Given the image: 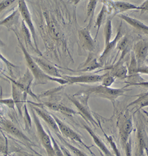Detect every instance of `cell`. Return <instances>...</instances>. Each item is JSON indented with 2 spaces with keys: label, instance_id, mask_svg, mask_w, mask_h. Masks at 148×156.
<instances>
[{
  "label": "cell",
  "instance_id": "42",
  "mask_svg": "<svg viewBox=\"0 0 148 156\" xmlns=\"http://www.w3.org/2000/svg\"><path fill=\"white\" fill-rule=\"evenodd\" d=\"M5 153V154H4V156H8V154Z\"/></svg>",
  "mask_w": 148,
  "mask_h": 156
},
{
  "label": "cell",
  "instance_id": "39",
  "mask_svg": "<svg viewBox=\"0 0 148 156\" xmlns=\"http://www.w3.org/2000/svg\"><path fill=\"white\" fill-rule=\"evenodd\" d=\"M6 151V150L5 149V148L2 145H1L0 144V152H2L5 153Z\"/></svg>",
  "mask_w": 148,
  "mask_h": 156
},
{
  "label": "cell",
  "instance_id": "4",
  "mask_svg": "<svg viewBox=\"0 0 148 156\" xmlns=\"http://www.w3.org/2000/svg\"><path fill=\"white\" fill-rule=\"evenodd\" d=\"M32 114L34 123L37 130V134L42 144L46 149L49 156H53L55 154L54 148L52 145V141L50 136L47 131L45 130L39 119L38 116L35 112L31 108Z\"/></svg>",
  "mask_w": 148,
  "mask_h": 156
},
{
  "label": "cell",
  "instance_id": "18",
  "mask_svg": "<svg viewBox=\"0 0 148 156\" xmlns=\"http://www.w3.org/2000/svg\"><path fill=\"white\" fill-rule=\"evenodd\" d=\"M12 87V99L14 101L15 105L18 109L19 114L22 115L21 108L26 98L27 94L19 89L14 83L11 82Z\"/></svg>",
  "mask_w": 148,
  "mask_h": 156
},
{
  "label": "cell",
  "instance_id": "25",
  "mask_svg": "<svg viewBox=\"0 0 148 156\" xmlns=\"http://www.w3.org/2000/svg\"><path fill=\"white\" fill-rule=\"evenodd\" d=\"M83 127H84V129L87 131V132L89 134V135L91 136V138H92L93 141L99 147L101 150L104 152V153L107 155L109 156H111V153L108 150L107 148L104 145V144L101 141V140L97 136V135L94 133L93 130L91 129L87 125H83Z\"/></svg>",
  "mask_w": 148,
  "mask_h": 156
},
{
  "label": "cell",
  "instance_id": "12",
  "mask_svg": "<svg viewBox=\"0 0 148 156\" xmlns=\"http://www.w3.org/2000/svg\"><path fill=\"white\" fill-rule=\"evenodd\" d=\"M21 31L24 40L25 45V47L28 52L29 53L30 52H33L37 54L40 57H42L43 53L40 51H38L34 44H33V42L32 41V39H33L32 37L30 31L23 20L21 21Z\"/></svg>",
  "mask_w": 148,
  "mask_h": 156
},
{
  "label": "cell",
  "instance_id": "22",
  "mask_svg": "<svg viewBox=\"0 0 148 156\" xmlns=\"http://www.w3.org/2000/svg\"><path fill=\"white\" fill-rule=\"evenodd\" d=\"M113 3L116 14L130 10H144L140 6L138 7L133 4L124 1H113Z\"/></svg>",
  "mask_w": 148,
  "mask_h": 156
},
{
  "label": "cell",
  "instance_id": "38",
  "mask_svg": "<svg viewBox=\"0 0 148 156\" xmlns=\"http://www.w3.org/2000/svg\"><path fill=\"white\" fill-rule=\"evenodd\" d=\"M132 86H139L144 88H148V81L143 80L139 83L132 84Z\"/></svg>",
  "mask_w": 148,
  "mask_h": 156
},
{
  "label": "cell",
  "instance_id": "9",
  "mask_svg": "<svg viewBox=\"0 0 148 156\" xmlns=\"http://www.w3.org/2000/svg\"><path fill=\"white\" fill-rule=\"evenodd\" d=\"M8 78L11 82L14 83L19 89H21L25 93H26V94H29L32 97H35L37 99V97L34 93H33L31 89V85L33 80H34V78L31 73L28 69H26L24 75L18 79L17 80H14L11 78Z\"/></svg>",
  "mask_w": 148,
  "mask_h": 156
},
{
  "label": "cell",
  "instance_id": "1",
  "mask_svg": "<svg viewBox=\"0 0 148 156\" xmlns=\"http://www.w3.org/2000/svg\"><path fill=\"white\" fill-rule=\"evenodd\" d=\"M81 1L42 0L30 2L37 28L45 46L43 57L56 67L69 69L75 63L78 44L77 5Z\"/></svg>",
  "mask_w": 148,
  "mask_h": 156
},
{
  "label": "cell",
  "instance_id": "11",
  "mask_svg": "<svg viewBox=\"0 0 148 156\" xmlns=\"http://www.w3.org/2000/svg\"><path fill=\"white\" fill-rule=\"evenodd\" d=\"M52 115V117L54 118L57 124L60 134H62L65 137L69 138V139H70L73 141L80 143L85 146V144L82 141V138L79 134H77L76 131H73L72 129L64 124L60 119H58L55 115Z\"/></svg>",
  "mask_w": 148,
  "mask_h": 156
},
{
  "label": "cell",
  "instance_id": "43",
  "mask_svg": "<svg viewBox=\"0 0 148 156\" xmlns=\"http://www.w3.org/2000/svg\"><path fill=\"white\" fill-rule=\"evenodd\" d=\"M147 122L148 123V119L147 120Z\"/></svg>",
  "mask_w": 148,
  "mask_h": 156
},
{
  "label": "cell",
  "instance_id": "15",
  "mask_svg": "<svg viewBox=\"0 0 148 156\" xmlns=\"http://www.w3.org/2000/svg\"><path fill=\"white\" fill-rule=\"evenodd\" d=\"M3 130L8 134L24 141H30L29 139L13 122L9 120H4L1 122Z\"/></svg>",
  "mask_w": 148,
  "mask_h": 156
},
{
  "label": "cell",
  "instance_id": "32",
  "mask_svg": "<svg viewBox=\"0 0 148 156\" xmlns=\"http://www.w3.org/2000/svg\"><path fill=\"white\" fill-rule=\"evenodd\" d=\"M115 78L109 72L105 73L104 76L101 81V85L105 87H110L115 82Z\"/></svg>",
  "mask_w": 148,
  "mask_h": 156
},
{
  "label": "cell",
  "instance_id": "2",
  "mask_svg": "<svg viewBox=\"0 0 148 156\" xmlns=\"http://www.w3.org/2000/svg\"><path fill=\"white\" fill-rule=\"evenodd\" d=\"M11 30L14 32L16 35L19 48L21 49L22 53L24 55L27 69L29 70L33 77L34 80V85H45L48 83L49 82H55L62 85L68 84L67 82L63 79L52 77L45 73L41 69L40 66L36 63L34 60L33 59L32 56L26 49L24 45L19 38L18 34L16 30L12 29Z\"/></svg>",
  "mask_w": 148,
  "mask_h": 156
},
{
  "label": "cell",
  "instance_id": "29",
  "mask_svg": "<svg viewBox=\"0 0 148 156\" xmlns=\"http://www.w3.org/2000/svg\"><path fill=\"white\" fill-rule=\"evenodd\" d=\"M112 35V19L108 18L104 28V46H106L111 41Z\"/></svg>",
  "mask_w": 148,
  "mask_h": 156
},
{
  "label": "cell",
  "instance_id": "5",
  "mask_svg": "<svg viewBox=\"0 0 148 156\" xmlns=\"http://www.w3.org/2000/svg\"><path fill=\"white\" fill-rule=\"evenodd\" d=\"M90 27L80 28L78 31V46L81 49L88 52L89 54H93L97 48L96 40L93 38L90 34Z\"/></svg>",
  "mask_w": 148,
  "mask_h": 156
},
{
  "label": "cell",
  "instance_id": "6",
  "mask_svg": "<svg viewBox=\"0 0 148 156\" xmlns=\"http://www.w3.org/2000/svg\"><path fill=\"white\" fill-rule=\"evenodd\" d=\"M17 9L19 10L22 20L24 21L28 28L30 31L35 47L38 51L41 52L38 46L36 27L26 2L25 1H18Z\"/></svg>",
  "mask_w": 148,
  "mask_h": 156
},
{
  "label": "cell",
  "instance_id": "17",
  "mask_svg": "<svg viewBox=\"0 0 148 156\" xmlns=\"http://www.w3.org/2000/svg\"><path fill=\"white\" fill-rule=\"evenodd\" d=\"M31 108H32L35 112L36 114L39 117L41 118L49 126V127L52 128V130H54L55 133L60 134L57 124L52 115L50 114L48 112L45 111L42 109L39 108V107L37 105L33 106Z\"/></svg>",
  "mask_w": 148,
  "mask_h": 156
},
{
  "label": "cell",
  "instance_id": "44",
  "mask_svg": "<svg viewBox=\"0 0 148 156\" xmlns=\"http://www.w3.org/2000/svg\"><path fill=\"white\" fill-rule=\"evenodd\" d=\"M0 97H1V96H0Z\"/></svg>",
  "mask_w": 148,
  "mask_h": 156
},
{
  "label": "cell",
  "instance_id": "37",
  "mask_svg": "<svg viewBox=\"0 0 148 156\" xmlns=\"http://www.w3.org/2000/svg\"><path fill=\"white\" fill-rule=\"evenodd\" d=\"M138 72L139 74L148 75V66H142L139 67L138 69Z\"/></svg>",
  "mask_w": 148,
  "mask_h": 156
},
{
  "label": "cell",
  "instance_id": "20",
  "mask_svg": "<svg viewBox=\"0 0 148 156\" xmlns=\"http://www.w3.org/2000/svg\"><path fill=\"white\" fill-rule=\"evenodd\" d=\"M118 16L132 27L145 33L148 34V26L146 25L138 20L121 14H118Z\"/></svg>",
  "mask_w": 148,
  "mask_h": 156
},
{
  "label": "cell",
  "instance_id": "8",
  "mask_svg": "<svg viewBox=\"0 0 148 156\" xmlns=\"http://www.w3.org/2000/svg\"><path fill=\"white\" fill-rule=\"evenodd\" d=\"M32 56L33 59L45 73L52 77L62 79V75L57 67L42 57Z\"/></svg>",
  "mask_w": 148,
  "mask_h": 156
},
{
  "label": "cell",
  "instance_id": "3",
  "mask_svg": "<svg viewBox=\"0 0 148 156\" xmlns=\"http://www.w3.org/2000/svg\"><path fill=\"white\" fill-rule=\"evenodd\" d=\"M128 90L124 87L115 89L110 87H104L100 85L89 87L87 89H83L82 91H79L74 95L78 96L81 93L86 95L92 94L107 99L114 103L118 98L125 95V92Z\"/></svg>",
  "mask_w": 148,
  "mask_h": 156
},
{
  "label": "cell",
  "instance_id": "16",
  "mask_svg": "<svg viewBox=\"0 0 148 156\" xmlns=\"http://www.w3.org/2000/svg\"><path fill=\"white\" fill-rule=\"evenodd\" d=\"M108 70L110 73L115 78L124 80L128 77V69L127 66L124 65L123 61L117 62L112 66H109L105 69Z\"/></svg>",
  "mask_w": 148,
  "mask_h": 156
},
{
  "label": "cell",
  "instance_id": "13",
  "mask_svg": "<svg viewBox=\"0 0 148 156\" xmlns=\"http://www.w3.org/2000/svg\"><path fill=\"white\" fill-rule=\"evenodd\" d=\"M122 22H121L118 27V32H117V34H116L115 38L113 39V41H111L106 46H104V50L100 54L98 59V61L102 66L108 55H109L112 51L116 48L119 40L123 36L122 32Z\"/></svg>",
  "mask_w": 148,
  "mask_h": 156
},
{
  "label": "cell",
  "instance_id": "31",
  "mask_svg": "<svg viewBox=\"0 0 148 156\" xmlns=\"http://www.w3.org/2000/svg\"><path fill=\"white\" fill-rule=\"evenodd\" d=\"M55 134L57 135L58 137L60 139L62 142L63 143L65 144L72 151L76 156H87L85 154L83 153L82 151H80L79 150L77 149V148L73 146L72 145H71L70 144H69L63 138V137L61 136V134L59 133H55Z\"/></svg>",
  "mask_w": 148,
  "mask_h": 156
},
{
  "label": "cell",
  "instance_id": "19",
  "mask_svg": "<svg viewBox=\"0 0 148 156\" xmlns=\"http://www.w3.org/2000/svg\"><path fill=\"white\" fill-rule=\"evenodd\" d=\"M132 129L133 125L131 119L126 120L121 126L119 131V135L121 145L123 147L130 138Z\"/></svg>",
  "mask_w": 148,
  "mask_h": 156
},
{
  "label": "cell",
  "instance_id": "35",
  "mask_svg": "<svg viewBox=\"0 0 148 156\" xmlns=\"http://www.w3.org/2000/svg\"><path fill=\"white\" fill-rule=\"evenodd\" d=\"M0 104L6 105L10 108H14L15 104L13 99L8 98V99H2L0 98Z\"/></svg>",
  "mask_w": 148,
  "mask_h": 156
},
{
  "label": "cell",
  "instance_id": "41",
  "mask_svg": "<svg viewBox=\"0 0 148 156\" xmlns=\"http://www.w3.org/2000/svg\"><path fill=\"white\" fill-rule=\"evenodd\" d=\"M143 113L147 117H148V111L145 110L143 109Z\"/></svg>",
  "mask_w": 148,
  "mask_h": 156
},
{
  "label": "cell",
  "instance_id": "27",
  "mask_svg": "<svg viewBox=\"0 0 148 156\" xmlns=\"http://www.w3.org/2000/svg\"><path fill=\"white\" fill-rule=\"evenodd\" d=\"M137 98L135 100L129 103L128 105V107L132 106V105H137L138 110L142 109L143 108L148 106V92H144L137 95Z\"/></svg>",
  "mask_w": 148,
  "mask_h": 156
},
{
  "label": "cell",
  "instance_id": "21",
  "mask_svg": "<svg viewBox=\"0 0 148 156\" xmlns=\"http://www.w3.org/2000/svg\"><path fill=\"white\" fill-rule=\"evenodd\" d=\"M43 105L53 111L58 112L69 116L78 114V112L75 111L72 109L69 108L65 106L55 103L52 102H45Z\"/></svg>",
  "mask_w": 148,
  "mask_h": 156
},
{
  "label": "cell",
  "instance_id": "26",
  "mask_svg": "<svg viewBox=\"0 0 148 156\" xmlns=\"http://www.w3.org/2000/svg\"><path fill=\"white\" fill-rule=\"evenodd\" d=\"M137 138L139 152V155L142 156L145 151H146L148 150V138L145 131L141 129H139L137 132Z\"/></svg>",
  "mask_w": 148,
  "mask_h": 156
},
{
  "label": "cell",
  "instance_id": "28",
  "mask_svg": "<svg viewBox=\"0 0 148 156\" xmlns=\"http://www.w3.org/2000/svg\"><path fill=\"white\" fill-rule=\"evenodd\" d=\"M98 2V1H89L87 5V14H86V17L85 20V22H87L88 20L89 22H88V26L90 27H91L92 25L95 9Z\"/></svg>",
  "mask_w": 148,
  "mask_h": 156
},
{
  "label": "cell",
  "instance_id": "7",
  "mask_svg": "<svg viewBox=\"0 0 148 156\" xmlns=\"http://www.w3.org/2000/svg\"><path fill=\"white\" fill-rule=\"evenodd\" d=\"M105 73L102 75L89 74L78 76L62 75V79L68 84H89L100 83L102 81Z\"/></svg>",
  "mask_w": 148,
  "mask_h": 156
},
{
  "label": "cell",
  "instance_id": "45",
  "mask_svg": "<svg viewBox=\"0 0 148 156\" xmlns=\"http://www.w3.org/2000/svg\"><path fill=\"white\" fill-rule=\"evenodd\" d=\"M147 61H148V60H147Z\"/></svg>",
  "mask_w": 148,
  "mask_h": 156
},
{
  "label": "cell",
  "instance_id": "36",
  "mask_svg": "<svg viewBox=\"0 0 148 156\" xmlns=\"http://www.w3.org/2000/svg\"><path fill=\"white\" fill-rule=\"evenodd\" d=\"M126 152V156H132L131 140L129 138L128 142L126 144L124 147Z\"/></svg>",
  "mask_w": 148,
  "mask_h": 156
},
{
  "label": "cell",
  "instance_id": "33",
  "mask_svg": "<svg viewBox=\"0 0 148 156\" xmlns=\"http://www.w3.org/2000/svg\"><path fill=\"white\" fill-rule=\"evenodd\" d=\"M0 59L3 62H4L5 64L7 66L9 72L12 74V68H17L16 66L12 63L11 62L9 61L7 58H6L2 53L0 52Z\"/></svg>",
  "mask_w": 148,
  "mask_h": 156
},
{
  "label": "cell",
  "instance_id": "23",
  "mask_svg": "<svg viewBox=\"0 0 148 156\" xmlns=\"http://www.w3.org/2000/svg\"><path fill=\"white\" fill-rule=\"evenodd\" d=\"M20 14L18 9L14 10L10 15L5 19L0 21V26H5L10 30L13 28V26L17 24L19 21Z\"/></svg>",
  "mask_w": 148,
  "mask_h": 156
},
{
  "label": "cell",
  "instance_id": "10",
  "mask_svg": "<svg viewBox=\"0 0 148 156\" xmlns=\"http://www.w3.org/2000/svg\"><path fill=\"white\" fill-rule=\"evenodd\" d=\"M133 52L138 68L144 66L148 55V41L142 40L137 42L134 45Z\"/></svg>",
  "mask_w": 148,
  "mask_h": 156
},
{
  "label": "cell",
  "instance_id": "30",
  "mask_svg": "<svg viewBox=\"0 0 148 156\" xmlns=\"http://www.w3.org/2000/svg\"><path fill=\"white\" fill-rule=\"evenodd\" d=\"M106 14H107L106 8L104 5H103L101 10L100 11L97 17L95 25H94V27L97 28L96 36H95V38H94V39L96 40L97 36H98L99 31L102 24L103 21L104 17Z\"/></svg>",
  "mask_w": 148,
  "mask_h": 156
},
{
  "label": "cell",
  "instance_id": "14",
  "mask_svg": "<svg viewBox=\"0 0 148 156\" xmlns=\"http://www.w3.org/2000/svg\"><path fill=\"white\" fill-rule=\"evenodd\" d=\"M67 98L76 108L78 113L81 115L83 119H85L87 122H90L92 125L98 126V123L97 122L88 109L86 108L83 103H81L74 96H67Z\"/></svg>",
  "mask_w": 148,
  "mask_h": 156
},
{
  "label": "cell",
  "instance_id": "40",
  "mask_svg": "<svg viewBox=\"0 0 148 156\" xmlns=\"http://www.w3.org/2000/svg\"><path fill=\"white\" fill-rule=\"evenodd\" d=\"M0 46H1V47H5V44L1 39H0Z\"/></svg>",
  "mask_w": 148,
  "mask_h": 156
},
{
  "label": "cell",
  "instance_id": "24",
  "mask_svg": "<svg viewBox=\"0 0 148 156\" xmlns=\"http://www.w3.org/2000/svg\"><path fill=\"white\" fill-rule=\"evenodd\" d=\"M129 46V40L127 37L123 36L118 42L116 47V49L118 50V53H121V56L118 62L123 61V58L128 53Z\"/></svg>",
  "mask_w": 148,
  "mask_h": 156
},
{
  "label": "cell",
  "instance_id": "34",
  "mask_svg": "<svg viewBox=\"0 0 148 156\" xmlns=\"http://www.w3.org/2000/svg\"><path fill=\"white\" fill-rule=\"evenodd\" d=\"M16 1L14 0H5L2 1L0 2V13L5 10L9 6L11 5Z\"/></svg>",
  "mask_w": 148,
  "mask_h": 156
}]
</instances>
